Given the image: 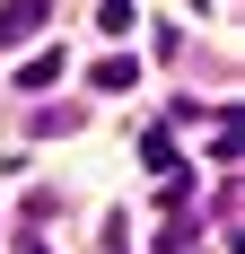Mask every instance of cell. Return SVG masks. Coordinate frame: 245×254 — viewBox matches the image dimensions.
I'll return each instance as SVG.
<instances>
[{"mask_svg": "<svg viewBox=\"0 0 245 254\" xmlns=\"http://www.w3.org/2000/svg\"><path fill=\"white\" fill-rule=\"evenodd\" d=\"M44 18H53V0H9V9H0V44H26V35H44Z\"/></svg>", "mask_w": 245, "mask_h": 254, "instance_id": "cell-1", "label": "cell"}, {"mask_svg": "<svg viewBox=\"0 0 245 254\" xmlns=\"http://www.w3.org/2000/svg\"><path fill=\"white\" fill-rule=\"evenodd\" d=\"M184 246H193V219H167V228L149 237V254H184Z\"/></svg>", "mask_w": 245, "mask_h": 254, "instance_id": "cell-5", "label": "cell"}, {"mask_svg": "<svg viewBox=\"0 0 245 254\" xmlns=\"http://www.w3.org/2000/svg\"><path fill=\"white\" fill-rule=\"evenodd\" d=\"M140 158L158 167V176H167V167H184V158H175V140H167V123H149V140H140Z\"/></svg>", "mask_w": 245, "mask_h": 254, "instance_id": "cell-3", "label": "cell"}, {"mask_svg": "<svg viewBox=\"0 0 245 254\" xmlns=\"http://www.w3.org/2000/svg\"><path fill=\"white\" fill-rule=\"evenodd\" d=\"M131 79H140V70H131V62H122V53H105V62H97V88H105V97H122V88H131Z\"/></svg>", "mask_w": 245, "mask_h": 254, "instance_id": "cell-4", "label": "cell"}, {"mask_svg": "<svg viewBox=\"0 0 245 254\" xmlns=\"http://www.w3.org/2000/svg\"><path fill=\"white\" fill-rule=\"evenodd\" d=\"M18 254H44V246H35V237H18Z\"/></svg>", "mask_w": 245, "mask_h": 254, "instance_id": "cell-7", "label": "cell"}, {"mask_svg": "<svg viewBox=\"0 0 245 254\" xmlns=\"http://www.w3.org/2000/svg\"><path fill=\"white\" fill-rule=\"evenodd\" d=\"M97 26H105V35H122V26H131V0H97Z\"/></svg>", "mask_w": 245, "mask_h": 254, "instance_id": "cell-6", "label": "cell"}, {"mask_svg": "<svg viewBox=\"0 0 245 254\" xmlns=\"http://www.w3.org/2000/svg\"><path fill=\"white\" fill-rule=\"evenodd\" d=\"M53 79H61V53H35V62H26V70H18V88H26V97H35V88H53Z\"/></svg>", "mask_w": 245, "mask_h": 254, "instance_id": "cell-2", "label": "cell"}]
</instances>
